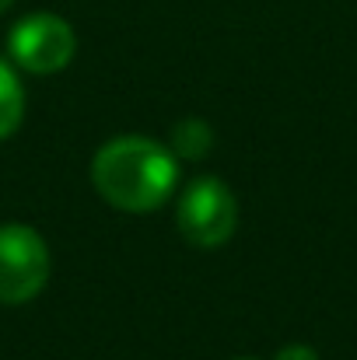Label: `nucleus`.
Wrapping results in <instances>:
<instances>
[{
    "instance_id": "423d86ee",
    "label": "nucleus",
    "mask_w": 357,
    "mask_h": 360,
    "mask_svg": "<svg viewBox=\"0 0 357 360\" xmlns=\"http://www.w3.org/2000/svg\"><path fill=\"white\" fill-rule=\"evenodd\" d=\"M211 140H214V133H211V126L203 120H182L172 129L168 150H172L175 158L193 161V158H203V154L211 150Z\"/></svg>"
},
{
    "instance_id": "0eeeda50",
    "label": "nucleus",
    "mask_w": 357,
    "mask_h": 360,
    "mask_svg": "<svg viewBox=\"0 0 357 360\" xmlns=\"http://www.w3.org/2000/svg\"><path fill=\"white\" fill-rule=\"evenodd\" d=\"M273 360H319L315 357V350L312 347H301V343H294V347H284V350H277V357Z\"/></svg>"
},
{
    "instance_id": "f03ea898",
    "label": "nucleus",
    "mask_w": 357,
    "mask_h": 360,
    "mask_svg": "<svg viewBox=\"0 0 357 360\" xmlns=\"http://www.w3.org/2000/svg\"><path fill=\"white\" fill-rule=\"evenodd\" d=\"M175 221L182 238L196 248H221L225 241L235 235L238 224V203L228 189V182L203 175L186 186L175 207Z\"/></svg>"
},
{
    "instance_id": "20e7f679",
    "label": "nucleus",
    "mask_w": 357,
    "mask_h": 360,
    "mask_svg": "<svg viewBox=\"0 0 357 360\" xmlns=\"http://www.w3.org/2000/svg\"><path fill=\"white\" fill-rule=\"evenodd\" d=\"M7 49H11V60L35 74V77H46V74H56L63 70L70 60H74V49H77V35L74 28L60 18V14H28L21 18L11 35H7Z\"/></svg>"
},
{
    "instance_id": "39448f33",
    "label": "nucleus",
    "mask_w": 357,
    "mask_h": 360,
    "mask_svg": "<svg viewBox=\"0 0 357 360\" xmlns=\"http://www.w3.org/2000/svg\"><path fill=\"white\" fill-rule=\"evenodd\" d=\"M25 120V88L18 70L0 60V140H7L11 133H18V126Z\"/></svg>"
},
{
    "instance_id": "f257e3e1",
    "label": "nucleus",
    "mask_w": 357,
    "mask_h": 360,
    "mask_svg": "<svg viewBox=\"0 0 357 360\" xmlns=\"http://www.w3.org/2000/svg\"><path fill=\"white\" fill-rule=\"evenodd\" d=\"M92 182L106 203L147 214L168 203L179 182V158L151 136H116L92 161Z\"/></svg>"
},
{
    "instance_id": "6e6552de",
    "label": "nucleus",
    "mask_w": 357,
    "mask_h": 360,
    "mask_svg": "<svg viewBox=\"0 0 357 360\" xmlns=\"http://www.w3.org/2000/svg\"><path fill=\"white\" fill-rule=\"evenodd\" d=\"M11 4H14V0H0V14H4V11H7Z\"/></svg>"
},
{
    "instance_id": "7ed1b4c3",
    "label": "nucleus",
    "mask_w": 357,
    "mask_h": 360,
    "mask_svg": "<svg viewBox=\"0 0 357 360\" xmlns=\"http://www.w3.org/2000/svg\"><path fill=\"white\" fill-rule=\"evenodd\" d=\"M49 245L28 224L0 228V304H28L49 280Z\"/></svg>"
}]
</instances>
